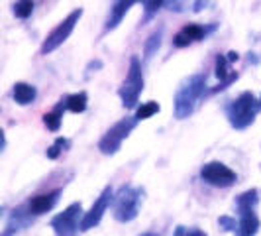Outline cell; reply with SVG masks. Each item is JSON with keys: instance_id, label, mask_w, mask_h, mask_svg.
Here are the masks:
<instances>
[{"instance_id": "obj_1", "label": "cell", "mask_w": 261, "mask_h": 236, "mask_svg": "<svg viewBox=\"0 0 261 236\" xmlns=\"http://www.w3.org/2000/svg\"><path fill=\"white\" fill-rule=\"evenodd\" d=\"M204 87H206V75H202V73H196V75H191L187 79L175 92V101H173L175 116L179 120L191 116L195 112L196 101L204 92Z\"/></svg>"}, {"instance_id": "obj_2", "label": "cell", "mask_w": 261, "mask_h": 236, "mask_svg": "<svg viewBox=\"0 0 261 236\" xmlns=\"http://www.w3.org/2000/svg\"><path fill=\"white\" fill-rule=\"evenodd\" d=\"M144 201V189L134 185H122L112 199V215L118 223H132Z\"/></svg>"}, {"instance_id": "obj_3", "label": "cell", "mask_w": 261, "mask_h": 236, "mask_svg": "<svg viewBox=\"0 0 261 236\" xmlns=\"http://www.w3.org/2000/svg\"><path fill=\"white\" fill-rule=\"evenodd\" d=\"M261 110V103L253 97V92L244 91L236 101L230 103L226 114H228V120H230V126L236 128V130H246L249 128L253 122H255V116Z\"/></svg>"}, {"instance_id": "obj_4", "label": "cell", "mask_w": 261, "mask_h": 236, "mask_svg": "<svg viewBox=\"0 0 261 236\" xmlns=\"http://www.w3.org/2000/svg\"><path fill=\"white\" fill-rule=\"evenodd\" d=\"M144 91V73H142V61L132 55L130 59V69L128 75L124 79L122 87L118 89V95L122 99V105L126 108H134L140 101V95Z\"/></svg>"}, {"instance_id": "obj_5", "label": "cell", "mask_w": 261, "mask_h": 236, "mask_svg": "<svg viewBox=\"0 0 261 236\" xmlns=\"http://www.w3.org/2000/svg\"><path fill=\"white\" fill-rule=\"evenodd\" d=\"M138 122H140V120L136 116H126V118H122V120H118L116 124H114L112 128H108V130L105 132V136L100 138L98 150H100L105 156H114L118 150H120L122 142H124L132 134V130L138 126Z\"/></svg>"}, {"instance_id": "obj_6", "label": "cell", "mask_w": 261, "mask_h": 236, "mask_svg": "<svg viewBox=\"0 0 261 236\" xmlns=\"http://www.w3.org/2000/svg\"><path fill=\"white\" fill-rule=\"evenodd\" d=\"M81 16H83V8H77V10H73V12L69 14L63 22H59L57 26L53 28L51 32L47 34V38L43 39V43H41V53L47 55V53L55 52L61 43H65L67 39H69V36L73 34L75 26L79 24Z\"/></svg>"}, {"instance_id": "obj_7", "label": "cell", "mask_w": 261, "mask_h": 236, "mask_svg": "<svg viewBox=\"0 0 261 236\" xmlns=\"http://www.w3.org/2000/svg\"><path fill=\"white\" fill-rule=\"evenodd\" d=\"M83 205L81 203H71L63 213L55 215L51 219V228L57 236H71L77 228H81L83 221Z\"/></svg>"}, {"instance_id": "obj_8", "label": "cell", "mask_w": 261, "mask_h": 236, "mask_svg": "<svg viewBox=\"0 0 261 236\" xmlns=\"http://www.w3.org/2000/svg\"><path fill=\"white\" fill-rule=\"evenodd\" d=\"M200 179L204 183L212 185V187H220V189H226V187H232L238 179L234 170H230L226 163L222 161H208L202 166L200 170Z\"/></svg>"}, {"instance_id": "obj_9", "label": "cell", "mask_w": 261, "mask_h": 236, "mask_svg": "<svg viewBox=\"0 0 261 236\" xmlns=\"http://www.w3.org/2000/svg\"><path fill=\"white\" fill-rule=\"evenodd\" d=\"M112 199H114V191H112V187L108 185V187L102 189V193L98 195V199L92 203V207L89 209V213L83 215L81 230H91V228H94L96 224L100 223L102 217H105L106 209H108V205L112 203Z\"/></svg>"}, {"instance_id": "obj_10", "label": "cell", "mask_w": 261, "mask_h": 236, "mask_svg": "<svg viewBox=\"0 0 261 236\" xmlns=\"http://www.w3.org/2000/svg\"><path fill=\"white\" fill-rule=\"evenodd\" d=\"M59 195H61V189H55V191H49V193H41V195L32 197V199L28 201V210H30L34 217H39V215H43V213H49V210L57 205Z\"/></svg>"}, {"instance_id": "obj_11", "label": "cell", "mask_w": 261, "mask_h": 236, "mask_svg": "<svg viewBox=\"0 0 261 236\" xmlns=\"http://www.w3.org/2000/svg\"><path fill=\"white\" fill-rule=\"evenodd\" d=\"M240 213V221L236 234L238 236H255L259 232V219L255 215V209H238Z\"/></svg>"}, {"instance_id": "obj_12", "label": "cell", "mask_w": 261, "mask_h": 236, "mask_svg": "<svg viewBox=\"0 0 261 236\" xmlns=\"http://www.w3.org/2000/svg\"><path fill=\"white\" fill-rule=\"evenodd\" d=\"M204 36H206V28H202L200 24H187V26H183L175 34L173 43L177 48H187V45L195 43L198 39H202Z\"/></svg>"}, {"instance_id": "obj_13", "label": "cell", "mask_w": 261, "mask_h": 236, "mask_svg": "<svg viewBox=\"0 0 261 236\" xmlns=\"http://www.w3.org/2000/svg\"><path fill=\"white\" fill-rule=\"evenodd\" d=\"M230 63H232V61H230L226 55H216V67H214V71H216V77L220 79V85H218L214 91H222V89H226L232 81L238 79V73L230 69Z\"/></svg>"}, {"instance_id": "obj_14", "label": "cell", "mask_w": 261, "mask_h": 236, "mask_svg": "<svg viewBox=\"0 0 261 236\" xmlns=\"http://www.w3.org/2000/svg\"><path fill=\"white\" fill-rule=\"evenodd\" d=\"M136 2H138V0H114V4H112V8H110V16H108V20H106V28H105L106 32L118 28V24L124 20V16L128 14V10H130Z\"/></svg>"}, {"instance_id": "obj_15", "label": "cell", "mask_w": 261, "mask_h": 236, "mask_svg": "<svg viewBox=\"0 0 261 236\" xmlns=\"http://www.w3.org/2000/svg\"><path fill=\"white\" fill-rule=\"evenodd\" d=\"M14 101L18 103V105L26 106L30 105V103H34L36 101V97H38V91H36V87L34 85H30V83H16L14 85Z\"/></svg>"}, {"instance_id": "obj_16", "label": "cell", "mask_w": 261, "mask_h": 236, "mask_svg": "<svg viewBox=\"0 0 261 236\" xmlns=\"http://www.w3.org/2000/svg\"><path fill=\"white\" fill-rule=\"evenodd\" d=\"M65 101L61 99L57 105H55V108H53L51 112H45L43 114V124L47 126V130L51 132H57L59 128H61V122H63V112H65Z\"/></svg>"}, {"instance_id": "obj_17", "label": "cell", "mask_w": 261, "mask_h": 236, "mask_svg": "<svg viewBox=\"0 0 261 236\" xmlns=\"http://www.w3.org/2000/svg\"><path fill=\"white\" fill-rule=\"evenodd\" d=\"M28 221H30V219H24V209H22V207L14 209L12 215H10V221H8L6 228H4V232H2V236H10L12 232L22 230V226H26Z\"/></svg>"}, {"instance_id": "obj_18", "label": "cell", "mask_w": 261, "mask_h": 236, "mask_svg": "<svg viewBox=\"0 0 261 236\" xmlns=\"http://www.w3.org/2000/svg\"><path fill=\"white\" fill-rule=\"evenodd\" d=\"M87 103H89V97H87V92L81 91V92H75V95H69L65 97V105H67V110H71V112H85L87 110Z\"/></svg>"}, {"instance_id": "obj_19", "label": "cell", "mask_w": 261, "mask_h": 236, "mask_svg": "<svg viewBox=\"0 0 261 236\" xmlns=\"http://www.w3.org/2000/svg\"><path fill=\"white\" fill-rule=\"evenodd\" d=\"M161 38H163V30L159 28V30H155L149 38H147V41H145V59H149V57H153V53L159 50V45H161Z\"/></svg>"}, {"instance_id": "obj_20", "label": "cell", "mask_w": 261, "mask_h": 236, "mask_svg": "<svg viewBox=\"0 0 261 236\" xmlns=\"http://www.w3.org/2000/svg\"><path fill=\"white\" fill-rule=\"evenodd\" d=\"M32 12H34V0H18L14 4V16L16 18L26 20L28 16H32Z\"/></svg>"}, {"instance_id": "obj_21", "label": "cell", "mask_w": 261, "mask_h": 236, "mask_svg": "<svg viewBox=\"0 0 261 236\" xmlns=\"http://www.w3.org/2000/svg\"><path fill=\"white\" fill-rule=\"evenodd\" d=\"M159 108H161V106L157 105L155 101L144 103V105L138 108V112H136V118H138V120H147V118H151L153 114H157V112H159Z\"/></svg>"}, {"instance_id": "obj_22", "label": "cell", "mask_w": 261, "mask_h": 236, "mask_svg": "<svg viewBox=\"0 0 261 236\" xmlns=\"http://www.w3.org/2000/svg\"><path fill=\"white\" fill-rule=\"evenodd\" d=\"M69 146H71L69 140H65V138H57V140L53 142L51 148L47 150V157H49V159H57L59 154H61V152H65Z\"/></svg>"}, {"instance_id": "obj_23", "label": "cell", "mask_w": 261, "mask_h": 236, "mask_svg": "<svg viewBox=\"0 0 261 236\" xmlns=\"http://www.w3.org/2000/svg\"><path fill=\"white\" fill-rule=\"evenodd\" d=\"M175 236H206V232L200 230V228H196V226H191V228H187V226H177Z\"/></svg>"}, {"instance_id": "obj_24", "label": "cell", "mask_w": 261, "mask_h": 236, "mask_svg": "<svg viewBox=\"0 0 261 236\" xmlns=\"http://www.w3.org/2000/svg\"><path fill=\"white\" fill-rule=\"evenodd\" d=\"M218 226L222 228L224 232H232V230L238 228V223H236V219H232V217H220L218 219Z\"/></svg>"}, {"instance_id": "obj_25", "label": "cell", "mask_w": 261, "mask_h": 236, "mask_svg": "<svg viewBox=\"0 0 261 236\" xmlns=\"http://www.w3.org/2000/svg\"><path fill=\"white\" fill-rule=\"evenodd\" d=\"M161 4H163V0H147L145 2V20H149L161 8Z\"/></svg>"}, {"instance_id": "obj_26", "label": "cell", "mask_w": 261, "mask_h": 236, "mask_svg": "<svg viewBox=\"0 0 261 236\" xmlns=\"http://www.w3.org/2000/svg\"><path fill=\"white\" fill-rule=\"evenodd\" d=\"M208 4V0H195V4H193V8H195V12H200L204 6Z\"/></svg>"}, {"instance_id": "obj_27", "label": "cell", "mask_w": 261, "mask_h": 236, "mask_svg": "<svg viewBox=\"0 0 261 236\" xmlns=\"http://www.w3.org/2000/svg\"><path fill=\"white\" fill-rule=\"evenodd\" d=\"M238 57H240V55H238L236 52H230V53H228V59H230L232 63H234V61H238Z\"/></svg>"}, {"instance_id": "obj_28", "label": "cell", "mask_w": 261, "mask_h": 236, "mask_svg": "<svg viewBox=\"0 0 261 236\" xmlns=\"http://www.w3.org/2000/svg\"><path fill=\"white\" fill-rule=\"evenodd\" d=\"M140 236H157V234H153V232H144V234H140Z\"/></svg>"}, {"instance_id": "obj_29", "label": "cell", "mask_w": 261, "mask_h": 236, "mask_svg": "<svg viewBox=\"0 0 261 236\" xmlns=\"http://www.w3.org/2000/svg\"><path fill=\"white\" fill-rule=\"evenodd\" d=\"M259 103H261V97H259Z\"/></svg>"}]
</instances>
